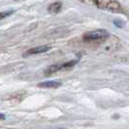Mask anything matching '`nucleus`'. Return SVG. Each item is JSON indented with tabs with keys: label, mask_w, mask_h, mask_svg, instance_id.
Returning <instances> with one entry per match:
<instances>
[{
	"label": "nucleus",
	"mask_w": 129,
	"mask_h": 129,
	"mask_svg": "<svg viewBox=\"0 0 129 129\" xmlns=\"http://www.w3.org/2000/svg\"><path fill=\"white\" fill-rule=\"evenodd\" d=\"M0 119H1V120L5 119V116H4V115H2V114H0Z\"/></svg>",
	"instance_id": "obj_9"
},
{
	"label": "nucleus",
	"mask_w": 129,
	"mask_h": 129,
	"mask_svg": "<svg viewBox=\"0 0 129 129\" xmlns=\"http://www.w3.org/2000/svg\"><path fill=\"white\" fill-rule=\"evenodd\" d=\"M61 69H63V64H53V65L49 66L45 70L44 73H45L46 76H51V75L56 73V72L59 71V70H61Z\"/></svg>",
	"instance_id": "obj_5"
},
{
	"label": "nucleus",
	"mask_w": 129,
	"mask_h": 129,
	"mask_svg": "<svg viewBox=\"0 0 129 129\" xmlns=\"http://www.w3.org/2000/svg\"><path fill=\"white\" fill-rule=\"evenodd\" d=\"M97 8L110 11L113 13H117L121 11V6L116 0H90Z\"/></svg>",
	"instance_id": "obj_1"
},
{
	"label": "nucleus",
	"mask_w": 129,
	"mask_h": 129,
	"mask_svg": "<svg viewBox=\"0 0 129 129\" xmlns=\"http://www.w3.org/2000/svg\"><path fill=\"white\" fill-rule=\"evenodd\" d=\"M61 3L60 2H54L49 7V12L51 14H57L61 10Z\"/></svg>",
	"instance_id": "obj_6"
},
{
	"label": "nucleus",
	"mask_w": 129,
	"mask_h": 129,
	"mask_svg": "<svg viewBox=\"0 0 129 129\" xmlns=\"http://www.w3.org/2000/svg\"><path fill=\"white\" fill-rule=\"evenodd\" d=\"M52 48L50 46H39L36 48H32L28 51H26L23 54V56H28V55H32V54H38V53H44V52H49Z\"/></svg>",
	"instance_id": "obj_3"
},
{
	"label": "nucleus",
	"mask_w": 129,
	"mask_h": 129,
	"mask_svg": "<svg viewBox=\"0 0 129 129\" xmlns=\"http://www.w3.org/2000/svg\"><path fill=\"white\" fill-rule=\"evenodd\" d=\"M37 85L39 87H43V88H56L61 85V83L57 81H46V82L39 83Z\"/></svg>",
	"instance_id": "obj_4"
},
{
	"label": "nucleus",
	"mask_w": 129,
	"mask_h": 129,
	"mask_svg": "<svg viewBox=\"0 0 129 129\" xmlns=\"http://www.w3.org/2000/svg\"><path fill=\"white\" fill-rule=\"evenodd\" d=\"M13 13H14L13 10H10V11H6V12H2V13H0V19L6 18V17L10 16L11 14H13Z\"/></svg>",
	"instance_id": "obj_8"
},
{
	"label": "nucleus",
	"mask_w": 129,
	"mask_h": 129,
	"mask_svg": "<svg viewBox=\"0 0 129 129\" xmlns=\"http://www.w3.org/2000/svg\"><path fill=\"white\" fill-rule=\"evenodd\" d=\"M109 36V33L105 29H98L94 31H89L84 34V39L85 41H98V40H103Z\"/></svg>",
	"instance_id": "obj_2"
},
{
	"label": "nucleus",
	"mask_w": 129,
	"mask_h": 129,
	"mask_svg": "<svg viewBox=\"0 0 129 129\" xmlns=\"http://www.w3.org/2000/svg\"><path fill=\"white\" fill-rule=\"evenodd\" d=\"M114 24H115L116 27H118V28H122L123 26H124V23H123L122 20L118 19H116L114 20Z\"/></svg>",
	"instance_id": "obj_7"
}]
</instances>
